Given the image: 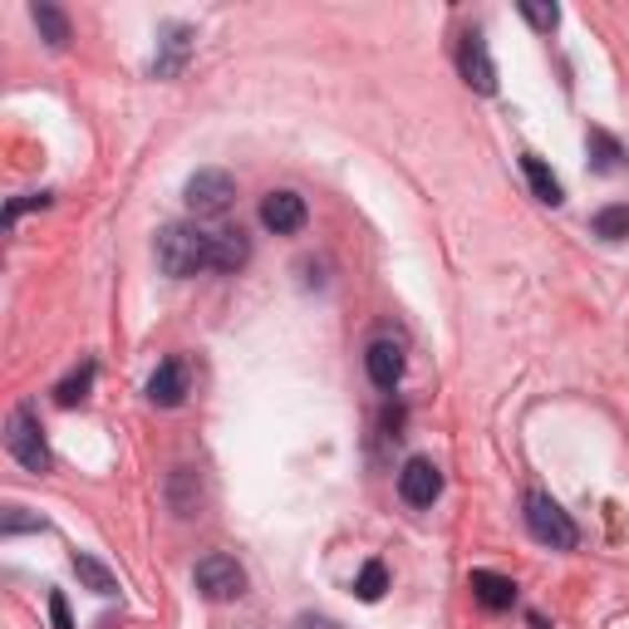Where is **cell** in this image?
Masks as SVG:
<instances>
[{"mask_svg": "<svg viewBox=\"0 0 629 629\" xmlns=\"http://www.w3.org/2000/svg\"><path fill=\"white\" fill-rule=\"evenodd\" d=\"M531 629H546V620H541V615H531Z\"/></svg>", "mask_w": 629, "mask_h": 629, "instance_id": "24", "label": "cell"}, {"mask_svg": "<svg viewBox=\"0 0 629 629\" xmlns=\"http://www.w3.org/2000/svg\"><path fill=\"white\" fill-rule=\"evenodd\" d=\"M50 615H54V629H74V625H70V610H64V595H60V590L50 595Z\"/></svg>", "mask_w": 629, "mask_h": 629, "instance_id": "22", "label": "cell"}, {"mask_svg": "<svg viewBox=\"0 0 629 629\" xmlns=\"http://www.w3.org/2000/svg\"><path fill=\"white\" fill-rule=\"evenodd\" d=\"M232 202H236V182L222 168H202V173L187 177V207L197 216H222Z\"/></svg>", "mask_w": 629, "mask_h": 629, "instance_id": "5", "label": "cell"}, {"mask_svg": "<svg viewBox=\"0 0 629 629\" xmlns=\"http://www.w3.org/2000/svg\"><path fill=\"white\" fill-rule=\"evenodd\" d=\"M89 388H94V364H79L70 379H60L54 398H60L64 408H74V404H84V398H89Z\"/></svg>", "mask_w": 629, "mask_h": 629, "instance_id": "18", "label": "cell"}, {"mask_svg": "<svg viewBox=\"0 0 629 629\" xmlns=\"http://www.w3.org/2000/svg\"><path fill=\"white\" fill-rule=\"evenodd\" d=\"M148 398H153L158 408H177L182 398H187V364H182V359L158 364L153 379H148Z\"/></svg>", "mask_w": 629, "mask_h": 629, "instance_id": "10", "label": "cell"}, {"mask_svg": "<svg viewBox=\"0 0 629 629\" xmlns=\"http://www.w3.org/2000/svg\"><path fill=\"white\" fill-rule=\"evenodd\" d=\"M457 70H463V79L477 94H497V64H491L483 35H463V44H457Z\"/></svg>", "mask_w": 629, "mask_h": 629, "instance_id": "8", "label": "cell"}, {"mask_svg": "<svg viewBox=\"0 0 629 629\" xmlns=\"http://www.w3.org/2000/svg\"><path fill=\"white\" fill-rule=\"evenodd\" d=\"M74 576H79V580H84V586H89V590H94V595H113V590H119V580H113V576H109V570H104V566H99V560H94V556H84V551H79V556H74Z\"/></svg>", "mask_w": 629, "mask_h": 629, "instance_id": "19", "label": "cell"}, {"mask_svg": "<svg viewBox=\"0 0 629 629\" xmlns=\"http://www.w3.org/2000/svg\"><path fill=\"white\" fill-rule=\"evenodd\" d=\"M305 197L301 192H266V202H261V226H266V232H276V236H295L305 226Z\"/></svg>", "mask_w": 629, "mask_h": 629, "instance_id": "7", "label": "cell"}, {"mask_svg": "<svg viewBox=\"0 0 629 629\" xmlns=\"http://www.w3.org/2000/svg\"><path fill=\"white\" fill-rule=\"evenodd\" d=\"M586 148H590V168H595V173H620V168H625V148L615 143L605 129H590Z\"/></svg>", "mask_w": 629, "mask_h": 629, "instance_id": "16", "label": "cell"}, {"mask_svg": "<svg viewBox=\"0 0 629 629\" xmlns=\"http://www.w3.org/2000/svg\"><path fill=\"white\" fill-rule=\"evenodd\" d=\"M443 491V473L433 457H408L404 473H398V497L408 501V507H433Z\"/></svg>", "mask_w": 629, "mask_h": 629, "instance_id": "6", "label": "cell"}, {"mask_svg": "<svg viewBox=\"0 0 629 629\" xmlns=\"http://www.w3.org/2000/svg\"><path fill=\"white\" fill-rule=\"evenodd\" d=\"M595 236H605V242H625L629 236V202H615V207L595 212Z\"/></svg>", "mask_w": 629, "mask_h": 629, "instance_id": "17", "label": "cell"}, {"mask_svg": "<svg viewBox=\"0 0 629 629\" xmlns=\"http://www.w3.org/2000/svg\"><path fill=\"white\" fill-rule=\"evenodd\" d=\"M521 173H526V182H531L536 202H546V207H560V202H566V192H560V177H556L536 153H526V158H521Z\"/></svg>", "mask_w": 629, "mask_h": 629, "instance_id": "14", "label": "cell"}, {"mask_svg": "<svg viewBox=\"0 0 629 629\" xmlns=\"http://www.w3.org/2000/svg\"><path fill=\"white\" fill-rule=\"evenodd\" d=\"M295 629H339V625L329 620V615H301V620H295Z\"/></svg>", "mask_w": 629, "mask_h": 629, "instance_id": "23", "label": "cell"}, {"mask_svg": "<svg viewBox=\"0 0 629 629\" xmlns=\"http://www.w3.org/2000/svg\"><path fill=\"white\" fill-rule=\"evenodd\" d=\"M192 54V30L187 26H168L163 40H158V54H153V74L158 79H173Z\"/></svg>", "mask_w": 629, "mask_h": 629, "instance_id": "12", "label": "cell"}, {"mask_svg": "<svg viewBox=\"0 0 629 629\" xmlns=\"http://www.w3.org/2000/svg\"><path fill=\"white\" fill-rule=\"evenodd\" d=\"M364 369H369L374 388H384V394H394L398 379H404V349H398L394 339H374L369 354H364Z\"/></svg>", "mask_w": 629, "mask_h": 629, "instance_id": "9", "label": "cell"}, {"mask_svg": "<svg viewBox=\"0 0 629 629\" xmlns=\"http://www.w3.org/2000/svg\"><path fill=\"white\" fill-rule=\"evenodd\" d=\"M384 590H388V570H384V560H369V566L359 570V580H354V595H359L364 605H374Z\"/></svg>", "mask_w": 629, "mask_h": 629, "instance_id": "20", "label": "cell"}, {"mask_svg": "<svg viewBox=\"0 0 629 629\" xmlns=\"http://www.w3.org/2000/svg\"><path fill=\"white\" fill-rule=\"evenodd\" d=\"M30 20H35V30L54 44V50L70 44V16H64L60 6H44V0H40V6H30Z\"/></svg>", "mask_w": 629, "mask_h": 629, "instance_id": "15", "label": "cell"}, {"mask_svg": "<svg viewBox=\"0 0 629 629\" xmlns=\"http://www.w3.org/2000/svg\"><path fill=\"white\" fill-rule=\"evenodd\" d=\"M158 266L177 281L207 271L212 266V232H202V226H192V222L163 226V232H158Z\"/></svg>", "mask_w": 629, "mask_h": 629, "instance_id": "1", "label": "cell"}, {"mask_svg": "<svg viewBox=\"0 0 629 629\" xmlns=\"http://www.w3.org/2000/svg\"><path fill=\"white\" fill-rule=\"evenodd\" d=\"M467 590H473V600L483 610H511V600H517V586L507 576H497V570H473Z\"/></svg>", "mask_w": 629, "mask_h": 629, "instance_id": "13", "label": "cell"}, {"mask_svg": "<svg viewBox=\"0 0 629 629\" xmlns=\"http://www.w3.org/2000/svg\"><path fill=\"white\" fill-rule=\"evenodd\" d=\"M192 580H197V590L207 595V600H242L246 595V570L236 566L232 556L212 551L197 560V570H192Z\"/></svg>", "mask_w": 629, "mask_h": 629, "instance_id": "4", "label": "cell"}, {"mask_svg": "<svg viewBox=\"0 0 629 629\" xmlns=\"http://www.w3.org/2000/svg\"><path fill=\"white\" fill-rule=\"evenodd\" d=\"M6 448H10V457H16L20 467H26V473H50V448H44L40 418H35V408H30V404H20L16 414H10Z\"/></svg>", "mask_w": 629, "mask_h": 629, "instance_id": "3", "label": "cell"}, {"mask_svg": "<svg viewBox=\"0 0 629 629\" xmlns=\"http://www.w3.org/2000/svg\"><path fill=\"white\" fill-rule=\"evenodd\" d=\"M521 16L531 20L536 30H556V20H560V10L556 6H521Z\"/></svg>", "mask_w": 629, "mask_h": 629, "instance_id": "21", "label": "cell"}, {"mask_svg": "<svg viewBox=\"0 0 629 629\" xmlns=\"http://www.w3.org/2000/svg\"><path fill=\"white\" fill-rule=\"evenodd\" d=\"M251 261V236L242 226H226V232H212V271H222V276H236Z\"/></svg>", "mask_w": 629, "mask_h": 629, "instance_id": "11", "label": "cell"}, {"mask_svg": "<svg viewBox=\"0 0 629 629\" xmlns=\"http://www.w3.org/2000/svg\"><path fill=\"white\" fill-rule=\"evenodd\" d=\"M526 526H531V536L541 546H551V551H576V541H580V531H576V521L560 511V501H551L546 491H531L526 497Z\"/></svg>", "mask_w": 629, "mask_h": 629, "instance_id": "2", "label": "cell"}]
</instances>
